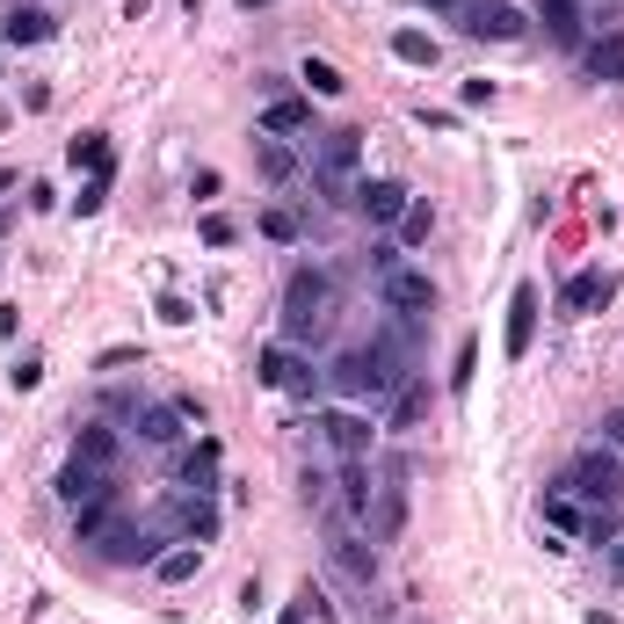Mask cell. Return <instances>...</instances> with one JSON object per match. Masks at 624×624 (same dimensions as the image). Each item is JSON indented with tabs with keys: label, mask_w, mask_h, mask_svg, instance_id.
I'll use <instances>...</instances> for the list:
<instances>
[{
	"label": "cell",
	"mask_w": 624,
	"mask_h": 624,
	"mask_svg": "<svg viewBox=\"0 0 624 624\" xmlns=\"http://www.w3.org/2000/svg\"><path fill=\"white\" fill-rule=\"evenodd\" d=\"M392 378H399V370H392V356H385L378 342H370V348H342V356L327 364V385L342 399H385V392H392Z\"/></svg>",
	"instance_id": "1"
},
{
	"label": "cell",
	"mask_w": 624,
	"mask_h": 624,
	"mask_svg": "<svg viewBox=\"0 0 624 624\" xmlns=\"http://www.w3.org/2000/svg\"><path fill=\"white\" fill-rule=\"evenodd\" d=\"M364 168V131H327L312 146V182L327 190V204H348V182Z\"/></svg>",
	"instance_id": "2"
},
{
	"label": "cell",
	"mask_w": 624,
	"mask_h": 624,
	"mask_svg": "<svg viewBox=\"0 0 624 624\" xmlns=\"http://www.w3.org/2000/svg\"><path fill=\"white\" fill-rule=\"evenodd\" d=\"M255 378L269 385V392H291V399H320V385H327V370H312V356H298L291 342H269L255 356Z\"/></svg>",
	"instance_id": "3"
},
{
	"label": "cell",
	"mask_w": 624,
	"mask_h": 624,
	"mask_svg": "<svg viewBox=\"0 0 624 624\" xmlns=\"http://www.w3.org/2000/svg\"><path fill=\"white\" fill-rule=\"evenodd\" d=\"M327 305H334V291H327V277L320 269H298L291 283H283V342H305L320 320H327Z\"/></svg>",
	"instance_id": "4"
},
{
	"label": "cell",
	"mask_w": 624,
	"mask_h": 624,
	"mask_svg": "<svg viewBox=\"0 0 624 624\" xmlns=\"http://www.w3.org/2000/svg\"><path fill=\"white\" fill-rule=\"evenodd\" d=\"M458 30L486 36V44H516V36H530V15H523L516 0H465L458 8Z\"/></svg>",
	"instance_id": "5"
},
{
	"label": "cell",
	"mask_w": 624,
	"mask_h": 624,
	"mask_svg": "<svg viewBox=\"0 0 624 624\" xmlns=\"http://www.w3.org/2000/svg\"><path fill=\"white\" fill-rule=\"evenodd\" d=\"M559 494H573V502H595V508H610V502L624 494V472H617V458H610V451H589L581 465L567 472V480H559Z\"/></svg>",
	"instance_id": "6"
},
{
	"label": "cell",
	"mask_w": 624,
	"mask_h": 624,
	"mask_svg": "<svg viewBox=\"0 0 624 624\" xmlns=\"http://www.w3.org/2000/svg\"><path fill=\"white\" fill-rule=\"evenodd\" d=\"M378 298H385V312H399V320H421V312H435V283H429V269H415V261L385 269V277H378Z\"/></svg>",
	"instance_id": "7"
},
{
	"label": "cell",
	"mask_w": 624,
	"mask_h": 624,
	"mask_svg": "<svg viewBox=\"0 0 624 624\" xmlns=\"http://www.w3.org/2000/svg\"><path fill=\"white\" fill-rule=\"evenodd\" d=\"M538 283H516V298H508V334H502V348H508V364H523L530 356V342H538Z\"/></svg>",
	"instance_id": "8"
},
{
	"label": "cell",
	"mask_w": 624,
	"mask_h": 624,
	"mask_svg": "<svg viewBox=\"0 0 624 624\" xmlns=\"http://www.w3.org/2000/svg\"><path fill=\"white\" fill-rule=\"evenodd\" d=\"M312 429L327 435V451H334V458H370V421H364V415H348V407H327V415L312 421Z\"/></svg>",
	"instance_id": "9"
},
{
	"label": "cell",
	"mask_w": 624,
	"mask_h": 624,
	"mask_svg": "<svg viewBox=\"0 0 624 624\" xmlns=\"http://www.w3.org/2000/svg\"><path fill=\"white\" fill-rule=\"evenodd\" d=\"M348 204L364 211L370 226H399V218H407V204H415V196L399 190V182H356V190H348Z\"/></svg>",
	"instance_id": "10"
},
{
	"label": "cell",
	"mask_w": 624,
	"mask_h": 624,
	"mask_svg": "<svg viewBox=\"0 0 624 624\" xmlns=\"http://www.w3.org/2000/svg\"><path fill=\"white\" fill-rule=\"evenodd\" d=\"M327 559H334V573H342L348 589H370V581H378V552H370L364 538H334Z\"/></svg>",
	"instance_id": "11"
},
{
	"label": "cell",
	"mask_w": 624,
	"mask_h": 624,
	"mask_svg": "<svg viewBox=\"0 0 624 624\" xmlns=\"http://www.w3.org/2000/svg\"><path fill=\"white\" fill-rule=\"evenodd\" d=\"M58 502H66V508L109 502V472H95V465H80V458H73V465L58 472Z\"/></svg>",
	"instance_id": "12"
},
{
	"label": "cell",
	"mask_w": 624,
	"mask_h": 624,
	"mask_svg": "<svg viewBox=\"0 0 624 624\" xmlns=\"http://www.w3.org/2000/svg\"><path fill=\"white\" fill-rule=\"evenodd\" d=\"M610 298H617V277H610V269H581L559 305H567V312H595V305H610Z\"/></svg>",
	"instance_id": "13"
},
{
	"label": "cell",
	"mask_w": 624,
	"mask_h": 624,
	"mask_svg": "<svg viewBox=\"0 0 624 624\" xmlns=\"http://www.w3.org/2000/svg\"><path fill=\"white\" fill-rule=\"evenodd\" d=\"M305 123H312L305 95H277V103L261 109V139H291V131H305Z\"/></svg>",
	"instance_id": "14"
},
{
	"label": "cell",
	"mask_w": 624,
	"mask_h": 624,
	"mask_svg": "<svg viewBox=\"0 0 624 624\" xmlns=\"http://www.w3.org/2000/svg\"><path fill=\"white\" fill-rule=\"evenodd\" d=\"M589 516H595V508H581L573 494H559V486L545 494V523H552L559 538H589Z\"/></svg>",
	"instance_id": "15"
},
{
	"label": "cell",
	"mask_w": 624,
	"mask_h": 624,
	"mask_svg": "<svg viewBox=\"0 0 624 624\" xmlns=\"http://www.w3.org/2000/svg\"><path fill=\"white\" fill-rule=\"evenodd\" d=\"M174 523H182V538H190V545L218 538V508H211V494H190V502L174 508Z\"/></svg>",
	"instance_id": "16"
},
{
	"label": "cell",
	"mask_w": 624,
	"mask_h": 624,
	"mask_svg": "<svg viewBox=\"0 0 624 624\" xmlns=\"http://www.w3.org/2000/svg\"><path fill=\"white\" fill-rule=\"evenodd\" d=\"M370 494H378V486H370V465L364 458H342V508L370 523Z\"/></svg>",
	"instance_id": "17"
},
{
	"label": "cell",
	"mask_w": 624,
	"mask_h": 624,
	"mask_svg": "<svg viewBox=\"0 0 624 624\" xmlns=\"http://www.w3.org/2000/svg\"><path fill=\"white\" fill-rule=\"evenodd\" d=\"M182 480H190L196 494H211V486H218V435H196V451L182 458Z\"/></svg>",
	"instance_id": "18"
},
{
	"label": "cell",
	"mask_w": 624,
	"mask_h": 624,
	"mask_svg": "<svg viewBox=\"0 0 624 624\" xmlns=\"http://www.w3.org/2000/svg\"><path fill=\"white\" fill-rule=\"evenodd\" d=\"M182 429H190V421L174 415V407H146V415H139V435L153 443V451H174V443H182Z\"/></svg>",
	"instance_id": "19"
},
{
	"label": "cell",
	"mask_w": 624,
	"mask_h": 624,
	"mask_svg": "<svg viewBox=\"0 0 624 624\" xmlns=\"http://www.w3.org/2000/svg\"><path fill=\"white\" fill-rule=\"evenodd\" d=\"M196 567H204V545H174V552H160V559H153V573L168 581V589L196 581Z\"/></svg>",
	"instance_id": "20"
},
{
	"label": "cell",
	"mask_w": 624,
	"mask_h": 624,
	"mask_svg": "<svg viewBox=\"0 0 624 624\" xmlns=\"http://www.w3.org/2000/svg\"><path fill=\"white\" fill-rule=\"evenodd\" d=\"M0 36H8V44H44V36H52V15H44V8H15V15L0 22Z\"/></svg>",
	"instance_id": "21"
},
{
	"label": "cell",
	"mask_w": 624,
	"mask_h": 624,
	"mask_svg": "<svg viewBox=\"0 0 624 624\" xmlns=\"http://www.w3.org/2000/svg\"><path fill=\"white\" fill-rule=\"evenodd\" d=\"M73 458H80V465H95V472H109V465H117V429H80Z\"/></svg>",
	"instance_id": "22"
},
{
	"label": "cell",
	"mask_w": 624,
	"mask_h": 624,
	"mask_svg": "<svg viewBox=\"0 0 624 624\" xmlns=\"http://www.w3.org/2000/svg\"><path fill=\"white\" fill-rule=\"evenodd\" d=\"M255 168H261V182H291V174H298V153H291L283 139H261V146H255Z\"/></svg>",
	"instance_id": "23"
},
{
	"label": "cell",
	"mask_w": 624,
	"mask_h": 624,
	"mask_svg": "<svg viewBox=\"0 0 624 624\" xmlns=\"http://www.w3.org/2000/svg\"><path fill=\"white\" fill-rule=\"evenodd\" d=\"M66 160H73V168H87V174H109V139H103V131H80V139L66 146Z\"/></svg>",
	"instance_id": "24"
},
{
	"label": "cell",
	"mask_w": 624,
	"mask_h": 624,
	"mask_svg": "<svg viewBox=\"0 0 624 624\" xmlns=\"http://www.w3.org/2000/svg\"><path fill=\"white\" fill-rule=\"evenodd\" d=\"M399 523H407V494L385 486L378 494V516H370V538H399Z\"/></svg>",
	"instance_id": "25"
},
{
	"label": "cell",
	"mask_w": 624,
	"mask_h": 624,
	"mask_svg": "<svg viewBox=\"0 0 624 624\" xmlns=\"http://www.w3.org/2000/svg\"><path fill=\"white\" fill-rule=\"evenodd\" d=\"M545 30H552L559 44H581V8H573V0H545Z\"/></svg>",
	"instance_id": "26"
},
{
	"label": "cell",
	"mask_w": 624,
	"mask_h": 624,
	"mask_svg": "<svg viewBox=\"0 0 624 624\" xmlns=\"http://www.w3.org/2000/svg\"><path fill=\"white\" fill-rule=\"evenodd\" d=\"M392 58H407V66H435V36H421V30H392Z\"/></svg>",
	"instance_id": "27"
},
{
	"label": "cell",
	"mask_w": 624,
	"mask_h": 624,
	"mask_svg": "<svg viewBox=\"0 0 624 624\" xmlns=\"http://www.w3.org/2000/svg\"><path fill=\"white\" fill-rule=\"evenodd\" d=\"M589 73H595V80H624V36H603V44H595Z\"/></svg>",
	"instance_id": "28"
},
{
	"label": "cell",
	"mask_w": 624,
	"mask_h": 624,
	"mask_svg": "<svg viewBox=\"0 0 624 624\" xmlns=\"http://www.w3.org/2000/svg\"><path fill=\"white\" fill-rule=\"evenodd\" d=\"M298 80H305V87H312V95H320V103H334V95H342V87H348V80H342V73H334V66H327V58H305V73H298Z\"/></svg>",
	"instance_id": "29"
},
{
	"label": "cell",
	"mask_w": 624,
	"mask_h": 624,
	"mask_svg": "<svg viewBox=\"0 0 624 624\" xmlns=\"http://www.w3.org/2000/svg\"><path fill=\"white\" fill-rule=\"evenodd\" d=\"M435 233V211L429 204H407V218H399V247H421Z\"/></svg>",
	"instance_id": "30"
},
{
	"label": "cell",
	"mask_w": 624,
	"mask_h": 624,
	"mask_svg": "<svg viewBox=\"0 0 624 624\" xmlns=\"http://www.w3.org/2000/svg\"><path fill=\"white\" fill-rule=\"evenodd\" d=\"M261 240L291 247V240H298V218H291V211H283V204H269V211H261Z\"/></svg>",
	"instance_id": "31"
},
{
	"label": "cell",
	"mask_w": 624,
	"mask_h": 624,
	"mask_svg": "<svg viewBox=\"0 0 624 624\" xmlns=\"http://www.w3.org/2000/svg\"><path fill=\"white\" fill-rule=\"evenodd\" d=\"M103 204H109V174H87V182H80V196H73V211H80V218H95Z\"/></svg>",
	"instance_id": "32"
},
{
	"label": "cell",
	"mask_w": 624,
	"mask_h": 624,
	"mask_svg": "<svg viewBox=\"0 0 624 624\" xmlns=\"http://www.w3.org/2000/svg\"><path fill=\"white\" fill-rule=\"evenodd\" d=\"M472 370H480V342H472V334H465V342H458V370H451V392H465V385H472Z\"/></svg>",
	"instance_id": "33"
},
{
	"label": "cell",
	"mask_w": 624,
	"mask_h": 624,
	"mask_svg": "<svg viewBox=\"0 0 624 624\" xmlns=\"http://www.w3.org/2000/svg\"><path fill=\"white\" fill-rule=\"evenodd\" d=\"M196 233H204V247H233V240H240V226H233V218H218V211H211Z\"/></svg>",
	"instance_id": "34"
},
{
	"label": "cell",
	"mask_w": 624,
	"mask_h": 624,
	"mask_svg": "<svg viewBox=\"0 0 624 624\" xmlns=\"http://www.w3.org/2000/svg\"><path fill=\"white\" fill-rule=\"evenodd\" d=\"M8 385H15V392H36V385H44V364H36V356H22V364L8 370Z\"/></svg>",
	"instance_id": "35"
},
{
	"label": "cell",
	"mask_w": 624,
	"mask_h": 624,
	"mask_svg": "<svg viewBox=\"0 0 624 624\" xmlns=\"http://www.w3.org/2000/svg\"><path fill=\"white\" fill-rule=\"evenodd\" d=\"M415 421H421V392L407 385V392H399V407H392V429H415Z\"/></svg>",
	"instance_id": "36"
},
{
	"label": "cell",
	"mask_w": 624,
	"mask_h": 624,
	"mask_svg": "<svg viewBox=\"0 0 624 624\" xmlns=\"http://www.w3.org/2000/svg\"><path fill=\"white\" fill-rule=\"evenodd\" d=\"M160 320H168V327H190V320H196V312H190V298H160Z\"/></svg>",
	"instance_id": "37"
},
{
	"label": "cell",
	"mask_w": 624,
	"mask_h": 624,
	"mask_svg": "<svg viewBox=\"0 0 624 624\" xmlns=\"http://www.w3.org/2000/svg\"><path fill=\"white\" fill-rule=\"evenodd\" d=\"M494 103V80H465V109H486Z\"/></svg>",
	"instance_id": "38"
},
{
	"label": "cell",
	"mask_w": 624,
	"mask_h": 624,
	"mask_svg": "<svg viewBox=\"0 0 624 624\" xmlns=\"http://www.w3.org/2000/svg\"><path fill=\"white\" fill-rule=\"evenodd\" d=\"M610 573H617V581H624V530H617V538H610Z\"/></svg>",
	"instance_id": "39"
},
{
	"label": "cell",
	"mask_w": 624,
	"mask_h": 624,
	"mask_svg": "<svg viewBox=\"0 0 624 624\" xmlns=\"http://www.w3.org/2000/svg\"><path fill=\"white\" fill-rule=\"evenodd\" d=\"M603 435H610V443H624V407H617V415H603Z\"/></svg>",
	"instance_id": "40"
},
{
	"label": "cell",
	"mask_w": 624,
	"mask_h": 624,
	"mask_svg": "<svg viewBox=\"0 0 624 624\" xmlns=\"http://www.w3.org/2000/svg\"><path fill=\"white\" fill-rule=\"evenodd\" d=\"M429 8H435V15H458V8H465V0H429Z\"/></svg>",
	"instance_id": "41"
},
{
	"label": "cell",
	"mask_w": 624,
	"mask_h": 624,
	"mask_svg": "<svg viewBox=\"0 0 624 624\" xmlns=\"http://www.w3.org/2000/svg\"><path fill=\"white\" fill-rule=\"evenodd\" d=\"M8 190H15V168H0V196H8Z\"/></svg>",
	"instance_id": "42"
},
{
	"label": "cell",
	"mask_w": 624,
	"mask_h": 624,
	"mask_svg": "<svg viewBox=\"0 0 624 624\" xmlns=\"http://www.w3.org/2000/svg\"><path fill=\"white\" fill-rule=\"evenodd\" d=\"M240 8H269V0H240Z\"/></svg>",
	"instance_id": "43"
},
{
	"label": "cell",
	"mask_w": 624,
	"mask_h": 624,
	"mask_svg": "<svg viewBox=\"0 0 624 624\" xmlns=\"http://www.w3.org/2000/svg\"><path fill=\"white\" fill-rule=\"evenodd\" d=\"M589 624H610V617H603V610H595V617H589Z\"/></svg>",
	"instance_id": "44"
}]
</instances>
